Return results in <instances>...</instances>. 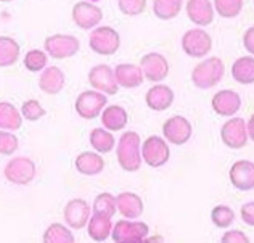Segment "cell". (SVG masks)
I'll list each match as a JSON object with an SVG mask.
<instances>
[{"label": "cell", "mask_w": 254, "mask_h": 243, "mask_svg": "<svg viewBox=\"0 0 254 243\" xmlns=\"http://www.w3.org/2000/svg\"><path fill=\"white\" fill-rule=\"evenodd\" d=\"M140 136L133 131L124 132L116 148L118 163L121 169L127 172H135L142 166V153H140Z\"/></svg>", "instance_id": "6da1fadb"}, {"label": "cell", "mask_w": 254, "mask_h": 243, "mask_svg": "<svg viewBox=\"0 0 254 243\" xmlns=\"http://www.w3.org/2000/svg\"><path fill=\"white\" fill-rule=\"evenodd\" d=\"M225 65L220 58L211 57L201 60L191 71V82L195 84L198 89H211V87L217 85L224 78Z\"/></svg>", "instance_id": "7a4b0ae2"}, {"label": "cell", "mask_w": 254, "mask_h": 243, "mask_svg": "<svg viewBox=\"0 0 254 243\" xmlns=\"http://www.w3.org/2000/svg\"><path fill=\"white\" fill-rule=\"evenodd\" d=\"M89 45L92 52L102 57H111L119 50L121 47V36L116 29L110 26H100L95 28L89 37Z\"/></svg>", "instance_id": "3957f363"}, {"label": "cell", "mask_w": 254, "mask_h": 243, "mask_svg": "<svg viewBox=\"0 0 254 243\" xmlns=\"http://www.w3.org/2000/svg\"><path fill=\"white\" fill-rule=\"evenodd\" d=\"M148 232V226L142 221L121 219L113 226L111 237L115 243H143Z\"/></svg>", "instance_id": "277c9868"}, {"label": "cell", "mask_w": 254, "mask_h": 243, "mask_svg": "<svg viewBox=\"0 0 254 243\" xmlns=\"http://www.w3.org/2000/svg\"><path fill=\"white\" fill-rule=\"evenodd\" d=\"M142 161H145L150 167H161L171 158V148L163 137L150 136L140 145Z\"/></svg>", "instance_id": "5b68a950"}, {"label": "cell", "mask_w": 254, "mask_h": 243, "mask_svg": "<svg viewBox=\"0 0 254 243\" xmlns=\"http://www.w3.org/2000/svg\"><path fill=\"white\" fill-rule=\"evenodd\" d=\"M44 49L50 58L66 60L76 55L81 49V42H79L77 37L69 34H52L45 39Z\"/></svg>", "instance_id": "8992f818"}, {"label": "cell", "mask_w": 254, "mask_h": 243, "mask_svg": "<svg viewBox=\"0 0 254 243\" xmlns=\"http://www.w3.org/2000/svg\"><path fill=\"white\" fill-rule=\"evenodd\" d=\"M5 179L15 185H29L36 177V164L28 157L11 158L3 169Z\"/></svg>", "instance_id": "52a82bcc"}, {"label": "cell", "mask_w": 254, "mask_h": 243, "mask_svg": "<svg viewBox=\"0 0 254 243\" xmlns=\"http://www.w3.org/2000/svg\"><path fill=\"white\" fill-rule=\"evenodd\" d=\"M182 49L191 58H204L212 49V37L204 29H190L182 36Z\"/></svg>", "instance_id": "ba28073f"}, {"label": "cell", "mask_w": 254, "mask_h": 243, "mask_svg": "<svg viewBox=\"0 0 254 243\" xmlns=\"http://www.w3.org/2000/svg\"><path fill=\"white\" fill-rule=\"evenodd\" d=\"M106 103H108V98L103 93H100L97 90H84L76 98L74 108L76 113L82 119L90 121L102 114L103 108H106Z\"/></svg>", "instance_id": "9c48e42d"}, {"label": "cell", "mask_w": 254, "mask_h": 243, "mask_svg": "<svg viewBox=\"0 0 254 243\" xmlns=\"http://www.w3.org/2000/svg\"><path fill=\"white\" fill-rule=\"evenodd\" d=\"M220 139L224 145L232 150H240L248 144V132H246V123L242 118H230L220 127Z\"/></svg>", "instance_id": "30bf717a"}, {"label": "cell", "mask_w": 254, "mask_h": 243, "mask_svg": "<svg viewBox=\"0 0 254 243\" xmlns=\"http://www.w3.org/2000/svg\"><path fill=\"white\" fill-rule=\"evenodd\" d=\"M193 132L191 123L184 116H172L163 124L164 140L172 145H185Z\"/></svg>", "instance_id": "8fae6325"}, {"label": "cell", "mask_w": 254, "mask_h": 243, "mask_svg": "<svg viewBox=\"0 0 254 243\" xmlns=\"http://www.w3.org/2000/svg\"><path fill=\"white\" fill-rule=\"evenodd\" d=\"M89 84L103 95H116L119 85L115 79V71L108 65H97L89 73Z\"/></svg>", "instance_id": "7c38bea8"}, {"label": "cell", "mask_w": 254, "mask_h": 243, "mask_svg": "<svg viewBox=\"0 0 254 243\" xmlns=\"http://www.w3.org/2000/svg\"><path fill=\"white\" fill-rule=\"evenodd\" d=\"M140 70L143 73V79L150 82H161L169 76V63L161 53H146L140 60Z\"/></svg>", "instance_id": "4fadbf2b"}, {"label": "cell", "mask_w": 254, "mask_h": 243, "mask_svg": "<svg viewBox=\"0 0 254 243\" xmlns=\"http://www.w3.org/2000/svg\"><path fill=\"white\" fill-rule=\"evenodd\" d=\"M71 16L77 28L89 31L100 24V21L103 19V11L100 6L90 2H77L72 6Z\"/></svg>", "instance_id": "5bb4252c"}, {"label": "cell", "mask_w": 254, "mask_h": 243, "mask_svg": "<svg viewBox=\"0 0 254 243\" xmlns=\"http://www.w3.org/2000/svg\"><path fill=\"white\" fill-rule=\"evenodd\" d=\"M64 222L69 226V229L79 231L87 226V222L90 219V205L82 198L69 200L64 206Z\"/></svg>", "instance_id": "9a60e30c"}, {"label": "cell", "mask_w": 254, "mask_h": 243, "mask_svg": "<svg viewBox=\"0 0 254 243\" xmlns=\"http://www.w3.org/2000/svg\"><path fill=\"white\" fill-rule=\"evenodd\" d=\"M211 106L216 114L224 118H232L235 114L240 106H242V97L238 95L235 90L225 89L219 90L211 100Z\"/></svg>", "instance_id": "2e32d148"}, {"label": "cell", "mask_w": 254, "mask_h": 243, "mask_svg": "<svg viewBox=\"0 0 254 243\" xmlns=\"http://www.w3.org/2000/svg\"><path fill=\"white\" fill-rule=\"evenodd\" d=\"M229 177L232 185L238 188V190L248 192L254 188V164L253 161L248 160H240L237 163H233L230 167Z\"/></svg>", "instance_id": "e0dca14e"}, {"label": "cell", "mask_w": 254, "mask_h": 243, "mask_svg": "<svg viewBox=\"0 0 254 243\" xmlns=\"http://www.w3.org/2000/svg\"><path fill=\"white\" fill-rule=\"evenodd\" d=\"M187 16L196 26H209L214 21V8L211 0H187Z\"/></svg>", "instance_id": "ac0fdd59"}, {"label": "cell", "mask_w": 254, "mask_h": 243, "mask_svg": "<svg viewBox=\"0 0 254 243\" xmlns=\"http://www.w3.org/2000/svg\"><path fill=\"white\" fill-rule=\"evenodd\" d=\"M146 106L153 111H166L174 103V92L169 85L156 84L148 89L145 95Z\"/></svg>", "instance_id": "d6986e66"}, {"label": "cell", "mask_w": 254, "mask_h": 243, "mask_svg": "<svg viewBox=\"0 0 254 243\" xmlns=\"http://www.w3.org/2000/svg\"><path fill=\"white\" fill-rule=\"evenodd\" d=\"M115 79L119 87L123 89H135L143 84V73L140 66L132 63H121L118 65L115 70Z\"/></svg>", "instance_id": "ffe728a7"}, {"label": "cell", "mask_w": 254, "mask_h": 243, "mask_svg": "<svg viewBox=\"0 0 254 243\" xmlns=\"http://www.w3.org/2000/svg\"><path fill=\"white\" fill-rule=\"evenodd\" d=\"M116 211L126 219H137L143 214V200L133 192H123L116 197Z\"/></svg>", "instance_id": "44dd1931"}, {"label": "cell", "mask_w": 254, "mask_h": 243, "mask_svg": "<svg viewBox=\"0 0 254 243\" xmlns=\"http://www.w3.org/2000/svg\"><path fill=\"white\" fill-rule=\"evenodd\" d=\"M66 84V78L64 73L57 68V66H49L45 68L39 78V87L41 90L47 95H57L63 90V87Z\"/></svg>", "instance_id": "7402d4cb"}, {"label": "cell", "mask_w": 254, "mask_h": 243, "mask_svg": "<svg viewBox=\"0 0 254 243\" xmlns=\"http://www.w3.org/2000/svg\"><path fill=\"white\" fill-rule=\"evenodd\" d=\"M127 121H129V116H127V111L123 106L119 105H110L108 108H103L102 111V124L106 131L110 132H119L123 131L127 126Z\"/></svg>", "instance_id": "603a6c76"}, {"label": "cell", "mask_w": 254, "mask_h": 243, "mask_svg": "<svg viewBox=\"0 0 254 243\" xmlns=\"http://www.w3.org/2000/svg\"><path fill=\"white\" fill-rule=\"evenodd\" d=\"M76 169L84 175H97L105 169V160L97 152H82L74 161Z\"/></svg>", "instance_id": "cb8c5ba5"}, {"label": "cell", "mask_w": 254, "mask_h": 243, "mask_svg": "<svg viewBox=\"0 0 254 243\" xmlns=\"http://www.w3.org/2000/svg\"><path fill=\"white\" fill-rule=\"evenodd\" d=\"M23 126V116L18 108L10 102H0V129L18 131Z\"/></svg>", "instance_id": "d4e9b609"}, {"label": "cell", "mask_w": 254, "mask_h": 243, "mask_svg": "<svg viewBox=\"0 0 254 243\" xmlns=\"http://www.w3.org/2000/svg\"><path fill=\"white\" fill-rule=\"evenodd\" d=\"M111 219L105 218V216L100 214H93L90 216L89 222H87V232H89V237L93 242H105L106 239L111 235Z\"/></svg>", "instance_id": "484cf974"}, {"label": "cell", "mask_w": 254, "mask_h": 243, "mask_svg": "<svg viewBox=\"0 0 254 243\" xmlns=\"http://www.w3.org/2000/svg\"><path fill=\"white\" fill-rule=\"evenodd\" d=\"M232 78L238 84L251 85L254 82V58L253 55L238 58L232 66Z\"/></svg>", "instance_id": "4316f807"}, {"label": "cell", "mask_w": 254, "mask_h": 243, "mask_svg": "<svg viewBox=\"0 0 254 243\" xmlns=\"http://www.w3.org/2000/svg\"><path fill=\"white\" fill-rule=\"evenodd\" d=\"M19 44L13 37L0 36V66L6 68V66H13L19 58Z\"/></svg>", "instance_id": "83f0119b"}, {"label": "cell", "mask_w": 254, "mask_h": 243, "mask_svg": "<svg viewBox=\"0 0 254 243\" xmlns=\"http://www.w3.org/2000/svg\"><path fill=\"white\" fill-rule=\"evenodd\" d=\"M90 145L95 148L98 155L110 153L116 145V139L113 136V132L106 131L105 127H97L90 132Z\"/></svg>", "instance_id": "f1b7e54d"}, {"label": "cell", "mask_w": 254, "mask_h": 243, "mask_svg": "<svg viewBox=\"0 0 254 243\" xmlns=\"http://www.w3.org/2000/svg\"><path fill=\"white\" fill-rule=\"evenodd\" d=\"M184 0H153V13L163 21H169L182 11Z\"/></svg>", "instance_id": "f546056e"}, {"label": "cell", "mask_w": 254, "mask_h": 243, "mask_svg": "<svg viewBox=\"0 0 254 243\" xmlns=\"http://www.w3.org/2000/svg\"><path fill=\"white\" fill-rule=\"evenodd\" d=\"M42 242L44 243H76L74 235L69 231V227L58 224V222H53V224H50L45 229Z\"/></svg>", "instance_id": "4dcf8cb0"}, {"label": "cell", "mask_w": 254, "mask_h": 243, "mask_svg": "<svg viewBox=\"0 0 254 243\" xmlns=\"http://www.w3.org/2000/svg\"><path fill=\"white\" fill-rule=\"evenodd\" d=\"M93 214L105 216L111 219L116 214V197L108 192H103L95 197L93 200Z\"/></svg>", "instance_id": "1f68e13d"}, {"label": "cell", "mask_w": 254, "mask_h": 243, "mask_svg": "<svg viewBox=\"0 0 254 243\" xmlns=\"http://www.w3.org/2000/svg\"><path fill=\"white\" fill-rule=\"evenodd\" d=\"M47 63H49V55H47L44 50H39V49L29 50L23 58L24 68L31 73L44 71L47 68Z\"/></svg>", "instance_id": "d6a6232c"}, {"label": "cell", "mask_w": 254, "mask_h": 243, "mask_svg": "<svg viewBox=\"0 0 254 243\" xmlns=\"http://www.w3.org/2000/svg\"><path fill=\"white\" fill-rule=\"evenodd\" d=\"M212 8L222 18H237L243 10V0H214Z\"/></svg>", "instance_id": "836d02e7"}, {"label": "cell", "mask_w": 254, "mask_h": 243, "mask_svg": "<svg viewBox=\"0 0 254 243\" xmlns=\"http://www.w3.org/2000/svg\"><path fill=\"white\" fill-rule=\"evenodd\" d=\"M211 219L216 227L227 229L233 224V221H235V211L227 205H217L211 211Z\"/></svg>", "instance_id": "e575fe53"}, {"label": "cell", "mask_w": 254, "mask_h": 243, "mask_svg": "<svg viewBox=\"0 0 254 243\" xmlns=\"http://www.w3.org/2000/svg\"><path fill=\"white\" fill-rule=\"evenodd\" d=\"M19 113H21V116L24 119L28 121H39L41 118L45 116V110L44 106L41 105V102L39 100H26V102L21 105V110H19Z\"/></svg>", "instance_id": "d590c367"}, {"label": "cell", "mask_w": 254, "mask_h": 243, "mask_svg": "<svg viewBox=\"0 0 254 243\" xmlns=\"http://www.w3.org/2000/svg\"><path fill=\"white\" fill-rule=\"evenodd\" d=\"M19 147L18 137L10 131H2L0 129V155H5V157H10L13 155Z\"/></svg>", "instance_id": "8d00e7d4"}, {"label": "cell", "mask_w": 254, "mask_h": 243, "mask_svg": "<svg viewBox=\"0 0 254 243\" xmlns=\"http://www.w3.org/2000/svg\"><path fill=\"white\" fill-rule=\"evenodd\" d=\"M118 6L127 16H138L146 10V0H118Z\"/></svg>", "instance_id": "74e56055"}, {"label": "cell", "mask_w": 254, "mask_h": 243, "mask_svg": "<svg viewBox=\"0 0 254 243\" xmlns=\"http://www.w3.org/2000/svg\"><path fill=\"white\" fill-rule=\"evenodd\" d=\"M220 243H250V239L242 231H229L224 234Z\"/></svg>", "instance_id": "f35d334b"}, {"label": "cell", "mask_w": 254, "mask_h": 243, "mask_svg": "<svg viewBox=\"0 0 254 243\" xmlns=\"http://www.w3.org/2000/svg\"><path fill=\"white\" fill-rule=\"evenodd\" d=\"M240 216H242L245 224L254 226V203L253 201H248V203H245L242 206V209H240Z\"/></svg>", "instance_id": "ab89813d"}, {"label": "cell", "mask_w": 254, "mask_h": 243, "mask_svg": "<svg viewBox=\"0 0 254 243\" xmlns=\"http://www.w3.org/2000/svg\"><path fill=\"white\" fill-rule=\"evenodd\" d=\"M243 45H245V49L250 52V55H253V53H254V28H253V26L250 29H246V32H245Z\"/></svg>", "instance_id": "60d3db41"}, {"label": "cell", "mask_w": 254, "mask_h": 243, "mask_svg": "<svg viewBox=\"0 0 254 243\" xmlns=\"http://www.w3.org/2000/svg\"><path fill=\"white\" fill-rule=\"evenodd\" d=\"M143 243H164L163 235H153V237H146Z\"/></svg>", "instance_id": "b9f144b4"}, {"label": "cell", "mask_w": 254, "mask_h": 243, "mask_svg": "<svg viewBox=\"0 0 254 243\" xmlns=\"http://www.w3.org/2000/svg\"><path fill=\"white\" fill-rule=\"evenodd\" d=\"M253 123H254V116L250 118V123L246 124V132H248V139H254V131H253Z\"/></svg>", "instance_id": "7bdbcfd3"}, {"label": "cell", "mask_w": 254, "mask_h": 243, "mask_svg": "<svg viewBox=\"0 0 254 243\" xmlns=\"http://www.w3.org/2000/svg\"><path fill=\"white\" fill-rule=\"evenodd\" d=\"M0 2H3V3H8V2H13V0H0Z\"/></svg>", "instance_id": "ee69618b"}]
</instances>
